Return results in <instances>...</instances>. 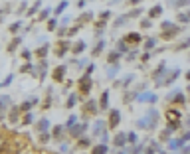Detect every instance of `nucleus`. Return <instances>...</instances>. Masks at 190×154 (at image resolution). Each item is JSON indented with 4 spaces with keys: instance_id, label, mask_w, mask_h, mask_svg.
Returning <instances> with one entry per match:
<instances>
[{
    "instance_id": "f257e3e1",
    "label": "nucleus",
    "mask_w": 190,
    "mask_h": 154,
    "mask_svg": "<svg viewBox=\"0 0 190 154\" xmlns=\"http://www.w3.org/2000/svg\"><path fill=\"white\" fill-rule=\"evenodd\" d=\"M127 38H129L131 42H139V40H141V36H139V34H129Z\"/></svg>"
}]
</instances>
